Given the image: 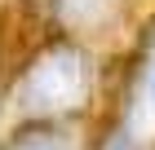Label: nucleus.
Listing matches in <instances>:
<instances>
[{
  "label": "nucleus",
  "mask_w": 155,
  "mask_h": 150,
  "mask_svg": "<svg viewBox=\"0 0 155 150\" xmlns=\"http://www.w3.org/2000/svg\"><path fill=\"white\" fill-rule=\"evenodd\" d=\"M89 97H93V62L71 40L36 49V58L18 71L13 84V106L27 124H58L84 110Z\"/></svg>",
  "instance_id": "obj_1"
},
{
  "label": "nucleus",
  "mask_w": 155,
  "mask_h": 150,
  "mask_svg": "<svg viewBox=\"0 0 155 150\" xmlns=\"http://www.w3.org/2000/svg\"><path fill=\"white\" fill-rule=\"evenodd\" d=\"M97 150H155V31L142 49L137 71H133L124 110L107 128V137H102Z\"/></svg>",
  "instance_id": "obj_2"
},
{
  "label": "nucleus",
  "mask_w": 155,
  "mask_h": 150,
  "mask_svg": "<svg viewBox=\"0 0 155 150\" xmlns=\"http://www.w3.org/2000/svg\"><path fill=\"white\" fill-rule=\"evenodd\" d=\"M0 150H80V137H71L62 124H27L22 132L5 137Z\"/></svg>",
  "instance_id": "obj_3"
},
{
  "label": "nucleus",
  "mask_w": 155,
  "mask_h": 150,
  "mask_svg": "<svg viewBox=\"0 0 155 150\" xmlns=\"http://www.w3.org/2000/svg\"><path fill=\"white\" fill-rule=\"evenodd\" d=\"M53 5H58V18L67 31H93V27H107L120 0H53Z\"/></svg>",
  "instance_id": "obj_4"
}]
</instances>
